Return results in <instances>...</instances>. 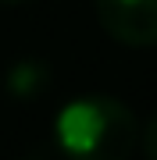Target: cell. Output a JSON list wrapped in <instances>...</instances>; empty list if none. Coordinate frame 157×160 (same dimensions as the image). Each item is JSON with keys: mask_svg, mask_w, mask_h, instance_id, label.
Instances as JSON below:
<instances>
[{"mask_svg": "<svg viewBox=\"0 0 157 160\" xmlns=\"http://www.w3.org/2000/svg\"><path fill=\"white\" fill-rule=\"evenodd\" d=\"M54 132L68 160H128L143 135L136 114L114 96H79L64 103Z\"/></svg>", "mask_w": 157, "mask_h": 160, "instance_id": "cell-1", "label": "cell"}, {"mask_svg": "<svg viewBox=\"0 0 157 160\" xmlns=\"http://www.w3.org/2000/svg\"><path fill=\"white\" fill-rule=\"evenodd\" d=\"M100 25L125 46L157 43V0H97Z\"/></svg>", "mask_w": 157, "mask_h": 160, "instance_id": "cell-2", "label": "cell"}, {"mask_svg": "<svg viewBox=\"0 0 157 160\" xmlns=\"http://www.w3.org/2000/svg\"><path fill=\"white\" fill-rule=\"evenodd\" d=\"M47 86V68L43 64H32V61H22L18 68H11L7 75V89L18 92V96H32Z\"/></svg>", "mask_w": 157, "mask_h": 160, "instance_id": "cell-3", "label": "cell"}, {"mask_svg": "<svg viewBox=\"0 0 157 160\" xmlns=\"http://www.w3.org/2000/svg\"><path fill=\"white\" fill-rule=\"evenodd\" d=\"M143 149H146V160H157V118L146 125V132H143Z\"/></svg>", "mask_w": 157, "mask_h": 160, "instance_id": "cell-4", "label": "cell"}, {"mask_svg": "<svg viewBox=\"0 0 157 160\" xmlns=\"http://www.w3.org/2000/svg\"><path fill=\"white\" fill-rule=\"evenodd\" d=\"M7 4H18V0H7Z\"/></svg>", "mask_w": 157, "mask_h": 160, "instance_id": "cell-5", "label": "cell"}]
</instances>
